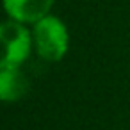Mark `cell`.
<instances>
[{
    "instance_id": "6da1fadb",
    "label": "cell",
    "mask_w": 130,
    "mask_h": 130,
    "mask_svg": "<svg viewBox=\"0 0 130 130\" xmlns=\"http://www.w3.org/2000/svg\"><path fill=\"white\" fill-rule=\"evenodd\" d=\"M32 41L36 54L48 62H59L70 48V32L61 18L46 14L32 25Z\"/></svg>"
},
{
    "instance_id": "7a4b0ae2",
    "label": "cell",
    "mask_w": 130,
    "mask_h": 130,
    "mask_svg": "<svg viewBox=\"0 0 130 130\" xmlns=\"http://www.w3.org/2000/svg\"><path fill=\"white\" fill-rule=\"evenodd\" d=\"M0 43H2L0 64L23 66L34 48L32 30H29L25 23L9 18L0 27Z\"/></svg>"
},
{
    "instance_id": "3957f363",
    "label": "cell",
    "mask_w": 130,
    "mask_h": 130,
    "mask_svg": "<svg viewBox=\"0 0 130 130\" xmlns=\"http://www.w3.org/2000/svg\"><path fill=\"white\" fill-rule=\"evenodd\" d=\"M55 0H4V9L9 18L25 25H34L50 14Z\"/></svg>"
},
{
    "instance_id": "277c9868",
    "label": "cell",
    "mask_w": 130,
    "mask_h": 130,
    "mask_svg": "<svg viewBox=\"0 0 130 130\" xmlns=\"http://www.w3.org/2000/svg\"><path fill=\"white\" fill-rule=\"evenodd\" d=\"M30 89V82L22 66L0 64V98L4 102H18Z\"/></svg>"
}]
</instances>
